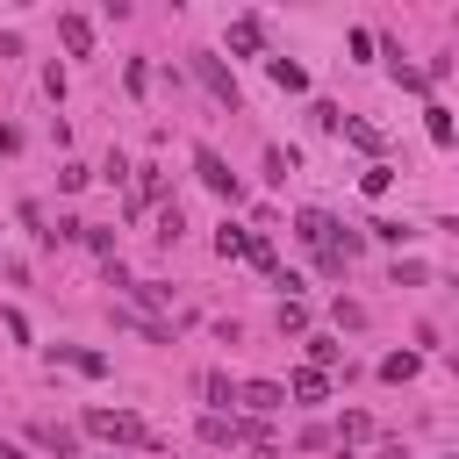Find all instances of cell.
<instances>
[{
  "instance_id": "obj_12",
  "label": "cell",
  "mask_w": 459,
  "mask_h": 459,
  "mask_svg": "<svg viewBox=\"0 0 459 459\" xmlns=\"http://www.w3.org/2000/svg\"><path fill=\"white\" fill-rule=\"evenodd\" d=\"M57 359H65L72 373H86V380H100V373H108V359H100V351H79V344H57Z\"/></svg>"
},
{
  "instance_id": "obj_22",
  "label": "cell",
  "mask_w": 459,
  "mask_h": 459,
  "mask_svg": "<svg viewBox=\"0 0 459 459\" xmlns=\"http://www.w3.org/2000/svg\"><path fill=\"white\" fill-rule=\"evenodd\" d=\"M344 136H351L359 151H380V129H373V122H344Z\"/></svg>"
},
{
  "instance_id": "obj_2",
  "label": "cell",
  "mask_w": 459,
  "mask_h": 459,
  "mask_svg": "<svg viewBox=\"0 0 459 459\" xmlns=\"http://www.w3.org/2000/svg\"><path fill=\"white\" fill-rule=\"evenodd\" d=\"M201 437H208V445H258V452H273V437H265L258 423L222 416V409H208V416H201Z\"/></svg>"
},
{
  "instance_id": "obj_17",
  "label": "cell",
  "mask_w": 459,
  "mask_h": 459,
  "mask_svg": "<svg viewBox=\"0 0 459 459\" xmlns=\"http://www.w3.org/2000/svg\"><path fill=\"white\" fill-rule=\"evenodd\" d=\"M244 244H251V230H237V222L215 230V251H222V258H244Z\"/></svg>"
},
{
  "instance_id": "obj_7",
  "label": "cell",
  "mask_w": 459,
  "mask_h": 459,
  "mask_svg": "<svg viewBox=\"0 0 459 459\" xmlns=\"http://www.w3.org/2000/svg\"><path fill=\"white\" fill-rule=\"evenodd\" d=\"M294 237H301V244H316V251H323V244H337V222H330V215H323V208H301V215H294Z\"/></svg>"
},
{
  "instance_id": "obj_16",
  "label": "cell",
  "mask_w": 459,
  "mask_h": 459,
  "mask_svg": "<svg viewBox=\"0 0 459 459\" xmlns=\"http://www.w3.org/2000/svg\"><path fill=\"white\" fill-rule=\"evenodd\" d=\"M337 359H344V344H337V337H308V366H316V373H330Z\"/></svg>"
},
{
  "instance_id": "obj_25",
  "label": "cell",
  "mask_w": 459,
  "mask_h": 459,
  "mask_svg": "<svg viewBox=\"0 0 459 459\" xmlns=\"http://www.w3.org/2000/svg\"><path fill=\"white\" fill-rule=\"evenodd\" d=\"M423 280H430V273H423L416 258H394V287H423Z\"/></svg>"
},
{
  "instance_id": "obj_26",
  "label": "cell",
  "mask_w": 459,
  "mask_h": 459,
  "mask_svg": "<svg viewBox=\"0 0 459 459\" xmlns=\"http://www.w3.org/2000/svg\"><path fill=\"white\" fill-rule=\"evenodd\" d=\"M330 316H337V330H359V323H366V308H359V301H337Z\"/></svg>"
},
{
  "instance_id": "obj_9",
  "label": "cell",
  "mask_w": 459,
  "mask_h": 459,
  "mask_svg": "<svg viewBox=\"0 0 459 459\" xmlns=\"http://www.w3.org/2000/svg\"><path fill=\"white\" fill-rule=\"evenodd\" d=\"M115 323H122V330H136V337H151V344H172V330H165L158 316H143V308H115Z\"/></svg>"
},
{
  "instance_id": "obj_15",
  "label": "cell",
  "mask_w": 459,
  "mask_h": 459,
  "mask_svg": "<svg viewBox=\"0 0 459 459\" xmlns=\"http://www.w3.org/2000/svg\"><path fill=\"white\" fill-rule=\"evenodd\" d=\"M129 301H143V308H165V301H172V287H165V280H129Z\"/></svg>"
},
{
  "instance_id": "obj_14",
  "label": "cell",
  "mask_w": 459,
  "mask_h": 459,
  "mask_svg": "<svg viewBox=\"0 0 459 459\" xmlns=\"http://www.w3.org/2000/svg\"><path fill=\"white\" fill-rule=\"evenodd\" d=\"M265 72H273V86H287V93H301V86H308V72H301L294 57H273Z\"/></svg>"
},
{
  "instance_id": "obj_23",
  "label": "cell",
  "mask_w": 459,
  "mask_h": 459,
  "mask_svg": "<svg viewBox=\"0 0 459 459\" xmlns=\"http://www.w3.org/2000/svg\"><path fill=\"white\" fill-rule=\"evenodd\" d=\"M359 186H366V194H387V186H394V172H387V165H366V172H359Z\"/></svg>"
},
{
  "instance_id": "obj_10",
  "label": "cell",
  "mask_w": 459,
  "mask_h": 459,
  "mask_svg": "<svg viewBox=\"0 0 459 459\" xmlns=\"http://www.w3.org/2000/svg\"><path fill=\"white\" fill-rule=\"evenodd\" d=\"M29 437H36L43 452H57V459H72V452H79V430H65V423H36Z\"/></svg>"
},
{
  "instance_id": "obj_28",
  "label": "cell",
  "mask_w": 459,
  "mask_h": 459,
  "mask_svg": "<svg viewBox=\"0 0 459 459\" xmlns=\"http://www.w3.org/2000/svg\"><path fill=\"white\" fill-rule=\"evenodd\" d=\"M0 151H22V129L14 122H0Z\"/></svg>"
},
{
  "instance_id": "obj_20",
  "label": "cell",
  "mask_w": 459,
  "mask_h": 459,
  "mask_svg": "<svg viewBox=\"0 0 459 459\" xmlns=\"http://www.w3.org/2000/svg\"><path fill=\"white\" fill-rule=\"evenodd\" d=\"M287 172H294V151H265V179L287 186Z\"/></svg>"
},
{
  "instance_id": "obj_5",
  "label": "cell",
  "mask_w": 459,
  "mask_h": 459,
  "mask_svg": "<svg viewBox=\"0 0 459 459\" xmlns=\"http://www.w3.org/2000/svg\"><path fill=\"white\" fill-rule=\"evenodd\" d=\"M237 402H244L251 416H273V409L287 402V387H280V380H244V387H237Z\"/></svg>"
},
{
  "instance_id": "obj_18",
  "label": "cell",
  "mask_w": 459,
  "mask_h": 459,
  "mask_svg": "<svg viewBox=\"0 0 459 459\" xmlns=\"http://www.w3.org/2000/svg\"><path fill=\"white\" fill-rule=\"evenodd\" d=\"M423 129H430V143H452V108H423Z\"/></svg>"
},
{
  "instance_id": "obj_24",
  "label": "cell",
  "mask_w": 459,
  "mask_h": 459,
  "mask_svg": "<svg viewBox=\"0 0 459 459\" xmlns=\"http://www.w3.org/2000/svg\"><path fill=\"white\" fill-rule=\"evenodd\" d=\"M366 230H373V237H380V244H409V237H416V230H409V222H366Z\"/></svg>"
},
{
  "instance_id": "obj_6",
  "label": "cell",
  "mask_w": 459,
  "mask_h": 459,
  "mask_svg": "<svg viewBox=\"0 0 459 459\" xmlns=\"http://www.w3.org/2000/svg\"><path fill=\"white\" fill-rule=\"evenodd\" d=\"M230 50H237V57H258V50H265V22H258V14H237V22H230Z\"/></svg>"
},
{
  "instance_id": "obj_21",
  "label": "cell",
  "mask_w": 459,
  "mask_h": 459,
  "mask_svg": "<svg viewBox=\"0 0 459 459\" xmlns=\"http://www.w3.org/2000/svg\"><path fill=\"white\" fill-rule=\"evenodd\" d=\"M201 394H208V402H237V380H222V373H201Z\"/></svg>"
},
{
  "instance_id": "obj_27",
  "label": "cell",
  "mask_w": 459,
  "mask_h": 459,
  "mask_svg": "<svg viewBox=\"0 0 459 459\" xmlns=\"http://www.w3.org/2000/svg\"><path fill=\"white\" fill-rule=\"evenodd\" d=\"M280 330H308V308L301 301H280Z\"/></svg>"
},
{
  "instance_id": "obj_13",
  "label": "cell",
  "mask_w": 459,
  "mask_h": 459,
  "mask_svg": "<svg viewBox=\"0 0 459 459\" xmlns=\"http://www.w3.org/2000/svg\"><path fill=\"white\" fill-rule=\"evenodd\" d=\"M380 380H387V387L416 380V351H387V359H380Z\"/></svg>"
},
{
  "instance_id": "obj_11",
  "label": "cell",
  "mask_w": 459,
  "mask_h": 459,
  "mask_svg": "<svg viewBox=\"0 0 459 459\" xmlns=\"http://www.w3.org/2000/svg\"><path fill=\"white\" fill-rule=\"evenodd\" d=\"M287 394H294V402H323V394H330V373H316V366H301V373L287 380Z\"/></svg>"
},
{
  "instance_id": "obj_1",
  "label": "cell",
  "mask_w": 459,
  "mask_h": 459,
  "mask_svg": "<svg viewBox=\"0 0 459 459\" xmlns=\"http://www.w3.org/2000/svg\"><path fill=\"white\" fill-rule=\"evenodd\" d=\"M86 430L108 437V445H158V437L143 430V416H129V409H86Z\"/></svg>"
},
{
  "instance_id": "obj_8",
  "label": "cell",
  "mask_w": 459,
  "mask_h": 459,
  "mask_svg": "<svg viewBox=\"0 0 459 459\" xmlns=\"http://www.w3.org/2000/svg\"><path fill=\"white\" fill-rule=\"evenodd\" d=\"M57 36H65L72 57H93V22L86 14H57Z\"/></svg>"
},
{
  "instance_id": "obj_3",
  "label": "cell",
  "mask_w": 459,
  "mask_h": 459,
  "mask_svg": "<svg viewBox=\"0 0 459 459\" xmlns=\"http://www.w3.org/2000/svg\"><path fill=\"white\" fill-rule=\"evenodd\" d=\"M194 79L222 100V108H244V93H237V72L222 65V57H208V50H194Z\"/></svg>"
},
{
  "instance_id": "obj_19",
  "label": "cell",
  "mask_w": 459,
  "mask_h": 459,
  "mask_svg": "<svg viewBox=\"0 0 459 459\" xmlns=\"http://www.w3.org/2000/svg\"><path fill=\"white\" fill-rule=\"evenodd\" d=\"M179 230H186V222H179V201L158 208V230H151V237H158V244H179Z\"/></svg>"
},
{
  "instance_id": "obj_4",
  "label": "cell",
  "mask_w": 459,
  "mask_h": 459,
  "mask_svg": "<svg viewBox=\"0 0 459 459\" xmlns=\"http://www.w3.org/2000/svg\"><path fill=\"white\" fill-rule=\"evenodd\" d=\"M194 179H201L208 194H222V201H237V172H230V165H222V158H215L208 143L194 151Z\"/></svg>"
}]
</instances>
